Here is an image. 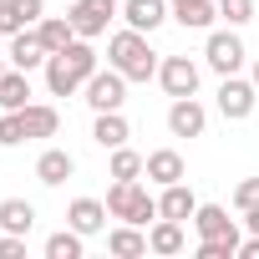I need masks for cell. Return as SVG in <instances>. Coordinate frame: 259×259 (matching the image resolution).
Returning a JSON list of instances; mask_svg holds the SVG:
<instances>
[{
	"mask_svg": "<svg viewBox=\"0 0 259 259\" xmlns=\"http://www.w3.org/2000/svg\"><path fill=\"white\" fill-rule=\"evenodd\" d=\"M71 173H76V158H71L66 148H46V153L36 158V178H41L46 188H61Z\"/></svg>",
	"mask_w": 259,
	"mask_h": 259,
	"instance_id": "cell-16",
	"label": "cell"
},
{
	"mask_svg": "<svg viewBox=\"0 0 259 259\" xmlns=\"http://www.w3.org/2000/svg\"><path fill=\"white\" fill-rule=\"evenodd\" d=\"M41 41H46V51L56 56V51H66L71 41H76V26H71V16H41Z\"/></svg>",
	"mask_w": 259,
	"mask_h": 259,
	"instance_id": "cell-23",
	"label": "cell"
},
{
	"mask_svg": "<svg viewBox=\"0 0 259 259\" xmlns=\"http://www.w3.org/2000/svg\"><path fill=\"white\" fill-rule=\"evenodd\" d=\"M254 102H259V87H254V81H244L239 71L219 81V112H224L229 122H244V117L254 112Z\"/></svg>",
	"mask_w": 259,
	"mask_h": 259,
	"instance_id": "cell-6",
	"label": "cell"
},
{
	"mask_svg": "<svg viewBox=\"0 0 259 259\" xmlns=\"http://www.w3.org/2000/svg\"><path fill=\"white\" fill-rule=\"evenodd\" d=\"M107 213L122 219V224H143V229H148V219H158V198H153L138 178H112V188H107Z\"/></svg>",
	"mask_w": 259,
	"mask_h": 259,
	"instance_id": "cell-2",
	"label": "cell"
},
{
	"mask_svg": "<svg viewBox=\"0 0 259 259\" xmlns=\"http://www.w3.org/2000/svg\"><path fill=\"white\" fill-rule=\"evenodd\" d=\"M173 21H178L183 31H213L219 0H173Z\"/></svg>",
	"mask_w": 259,
	"mask_h": 259,
	"instance_id": "cell-15",
	"label": "cell"
},
{
	"mask_svg": "<svg viewBox=\"0 0 259 259\" xmlns=\"http://www.w3.org/2000/svg\"><path fill=\"white\" fill-rule=\"evenodd\" d=\"M198 259H239V239H198Z\"/></svg>",
	"mask_w": 259,
	"mask_h": 259,
	"instance_id": "cell-29",
	"label": "cell"
},
{
	"mask_svg": "<svg viewBox=\"0 0 259 259\" xmlns=\"http://www.w3.org/2000/svg\"><path fill=\"white\" fill-rule=\"evenodd\" d=\"M41 16H46V0H6V21H0V31H6V36L31 31V26H41Z\"/></svg>",
	"mask_w": 259,
	"mask_h": 259,
	"instance_id": "cell-18",
	"label": "cell"
},
{
	"mask_svg": "<svg viewBox=\"0 0 259 259\" xmlns=\"http://www.w3.org/2000/svg\"><path fill=\"white\" fill-rule=\"evenodd\" d=\"M127 138H133V133H127V117H122V112H97V122H92V143H97V148L112 153V148H122Z\"/></svg>",
	"mask_w": 259,
	"mask_h": 259,
	"instance_id": "cell-19",
	"label": "cell"
},
{
	"mask_svg": "<svg viewBox=\"0 0 259 259\" xmlns=\"http://www.w3.org/2000/svg\"><path fill=\"white\" fill-rule=\"evenodd\" d=\"M21 143H26L21 112H0V148H21Z\"/></svg>",
	"mask_w": 259,
	"mask_h": 259,
	"instance_id": "cell-28",
	"label": "cell"
},
{
	"mask_svg": "<svg viewBox=\"0 0 259 259\" xmlns=\"http://www.w3.org/2000/svg\"><path fill=\"white\" fill-rule=\"evenodd\" d=\"M249 81H254V87H259V61H254V76H249Z\"/></svg>",
	"mask_w": 259,
	"mask_h": 259,
	"instance_id": "cell-35",
	"label": "cell"
},
{
	"mask_svg": "<svg viewBox=\"0 0 259 259\" xmlns=\"http://www.w3.org/2000/svg\"><path fill=\"white\" fill-rule=\"evenodd\" d=\"M0 21H6V0H0Z\"/></svg>",
	"mask_w": 259,
	"mask_h": 259,
	"instance_id": "cell-36",
	"label": "cell"
},
{
	"mask_svg": "<svg viewBox=\"0 0 259 259\" xmlns=\"http://www.w3.org/2000/svg\"><path fill=\"white\" fill-rule=\"evenodd\" d=\"M0 229H6V234H31V229H36V203H26V198H0Z\"/></svg>",
	"mask_w": 259,
	"mask_h": 259,
	"instance_id": "cell-22",
	"label": "cell"
},
{
	"mask_svg": "<svg viewBox=\"0 0 259 259\" xmlns=\"http://www.w3.org/2000/svg\"><path fill=\"white\" fill-rule=\"evenodd\" d=\"M107 66H117L127 81H153L158 76V51L148 46V31H117L107 41Z\"/></svg>",
	"mask_w": 259,
	"mask_h": 259,
	"instance_id": "cell-1",
	"label": "cell"
},
{
	"mask_svg": "<svg viewBox=\"0 0 259 259\" xmlns=\"http://www.w3.org/2000/svg\"><path fill=\"white\" fill-rule=\"evenodd\" d=\"M168 11H173L168 0H122V21L133 26V31H148V36L168 21Z\"/></svg>",
	"mask_w": 259,
	"mask_h": 259,
	"instance_id": "cell-10",
	"label": "cell"
},
{
	"mask_svg": "<svg viewBox=\"0 0 259 259\" xmlns=\"http://www.w3.org/2000/svg\"><path fill=\"white\" fill-rule=\"evenodd\" d=\"M239 259H259V234H249V239H239Z\"/></svg>",
	"mask_w": 259,
	"mask_h": 259,
	"instance_id": "cell-32",
	"label": "cell"
},
{
	"mask_svg": "<svg viewBox=\"0 0 259 259\" xmlns=\"http://www.w3.org/2000/svg\"><path fill=\"white\" fill-rule=\"evenodd\" d=\"M107 203L102 198H71V208H66V224L76 229V234H102L107 229Z\"/></svg>",
	"mask_w": 259,
	"mask_h": 259,
	"instance_id": "cell-14",
	"label": "cell"
},
{
	"mask_svg": "<svg viewBox=\"0 0 259 259\" xmlns=\"http://www.w3.org/2000/svg\"><path fill=\"white\" fill-rule=\"evenodd\" d=\"M203 61H208L219 76H234V71L244 66V41H239V31H234V26H229V31H208Z\"/></svg>",
	"mask_w": 259,
	"mask_h": 259,
	"instance_id": "cell-5",
	"label": "cell"
},
{
	"mask_svg": "<svg viewBox=\"0 0 259 259\" xmlns=\"http://www.w3.org/2000/svg\"><path fill=\"white\" fill-rule=\"evenodd\" d=\"M244 229H249V234H259V208H244Z\"/></svg>",
	"mask_w": 259,
	"mask_h": 259,
	"instance_id": "cell-33",
	"label": "cell"
},
{
	"mask_svg": "<svg viewBox=\"0 0 259 259\" xmlns=\"http://www.w3.org/2000/svg\"><path fill=\"white\" fill-rule=\"evenodd\" d=\"M143 163H148L143 153H133V148L122 143V148H112V163H107V173H112V178H143Z\"/></svg>",
	"mask_w": 259,
	"mask_h": 259,
	"instance_id": "cell-26",
	"label": "cell"
},
{
	"mask_svg": "<svg viewBox=\"0 0 259 259\" xmlns=\"http://www.w3.org/2000/svg\"><path fill=\"white\" fill-rule=\"evenodd\" d=\"M31 102V71L11 66L6 76H0V112H21Z\"/></svg>",
	"mask_w": 259,
	"mask_h": 259,
	"instance_id": "cell-21",
	"label": "cell"
},
{
	"mask_svg": "<svg viewBox=\"0 0 259 259\" xmlns=\"http://www.w3.org/2000/svg\"><path fill=\"white\" fill-rule=\"evenodd\" d=\"M219 21H229V26H249V21H254V0H219Z\"/></svg>",
	"mask_w": 259,
	"mask_h": 259,
	"instance_id": "cell-27",
	"label": "cell"
},
{
	"mask_svg": "<svg viewBox=\"0 0 259 259\" xmlns=\"http://www.w3.org/2000/svg\"><path fill=\"white\" fill-rule=\"evenodd\" d=\"M6 61H11V56H6V51H0V76H6V71H11V66H6Z\"/></svg>",
	"mask_w": 259,
	"mask_h": 259,
	"instance_id": "cell-34",
	"label": "cell"
},
{
	"mask_svg": "<svg viewBox=\"0 0 259 259\" xmlns=\"http://www.w3.org/2000/svg\"><path fill=\"white\" fill-rule=\"evenodd\" d=\"M148 249L153 254H183V224L178 219H158L148 229Z\"/></svg>",
	"mask_w": 259,
	"mask_h": 259,
	"instance_id": "cell-24",
	"label": "cell"
},
{
	"mask_svg": "<svg viewBox=\"0 0 259 259\" xmlns=\"http://www.w3.org/2000/svg\"><path fill=\"white\" fill-rule=\"evenodd\" d=\"M234 208L244 213V208H259V178H244L239 188H234Z\"/></svg>",
	"mask_w": 259,
	"mask_h": 259,
	"instance_id": "cell-30",
	"label": "cell"
},
{
	"mask_svg": "<svg viewBox=\"0 0 259 259\" xmlns=\"http://www.w3.org/2000/svg\"><path fill=\"white\" fill-rule=\"evenodd\" d=\"M81 254H87V234H76L71 224L46 239V259H81Z\"/></svg>",
	"mask_w": 259,
	"mask_h": 259,
	"instance_id": "cell-25",
	"label": "cell"
},
{
	"mask_svg": "<svg viewBox=\"0 0 259 259\" xmlns=\"http://www.w3.org/2000/svg\"><path fill=\"white\" fill-rule=\"evenodd\" d=\"M107 249H112L117 259H138V254H148V234H143V224H117V229L107 234Z\"/></svg>",
	"mask_w": 259,
	"mask_h": 259,
	"instance_id": "cell-20",
	"label": "cell"
},
{
	"mask_svg": "<svg viewBox=\"0 0 259 259\" xmlns=\"http://www.w3.org/2000/svg\"><path fill=\"white\" fill-rule=\"evenodd\" d=\"M81 92H87V107H92V112H122V102H127V76H122L117 66H107V71L97 66Z\"/></svg>",
	"mask_w": 259,
	"mask_h": 259,
	"instance_id": "cell-3",
	"label": "cell"
},
{
	"mask_svg": "<svg viewBox=\"0 0 259 259\" xmlns=\"http://www.w3.org/2000/svg\"><path fill=\"white\" fill-rule=\"evenodd\" d=\"M158 81L168 97H198V61L188 56H163L158 61Z\"/></svg>",
	"mask_w": 259,
	"mask_h": 259,
	"instance_id": "cell-7",
	"label": "cell"
},
{
	"mask_svg": "<svg viewBox=\"0 0 259 259\" xmlns=\"http://www.w3.org/2000/svg\"><path fill=\"white\" fill-rule=\"evenodd\" d=\"M21 127H26V143L31 138H56L61 133V112L51 102H26L21 107Z\"/></svg>",
	"mask_w": 259,
	"mask_h": 259,
	"instance_id": "cell-13",
	"label": "cell"
},
{
	"mask_svg": "<svg viewBox=\"0 0 259 259\" xmlns=\"http://www.w3.org/2000/svg\"><path fill=\"white\" fill-rule=\"evenodd\" d=\"M0 259H26V234H0Z\"/></svg>",
	"mask_w": 259,
	"mask_h": 259,
	"instance_id": "cell-31",
	"label": "cell"
},
{
	"mask_svg": "<svg viewBox=\"0 0 259 259\" xmlns=\"http://www.w3.org/2000/svg\"><path fill=\"white\" fill-rule=\"evenodd\" d=\"M66 16H71L76 36L97 41V36H107V26H112V21L122 16V6H117V0H76V6H71Z\"/></svg>",
	"mask_w": 259,
	"mask_h": 259,
	"instance_id": "cell-4",
	"label": "cell"
},
{
	"mask_svg": "<svg viewBox=\"0 0 259 259\" xmlns=\"http://www.w3.org/2000/svg\"><path fill=\"white\" fill-rule=\"evenodd\" d=\"M143 173H148V183H158V188H168V183H183V153L178 148H158V153H148V163H143Z\"/></svg>",
	"mask_w": 259,
	"mask_h": 259,
	"instance_id": "cell-11",
	"label": "cell"
},
{
	"mask_svg": "<svg viewBox=\"0 0 259 259\" xmlns=\"http://www.w3.org/2000/svg\"><path fill=\"white\" fill-rule=\"evenodd\" d=\"M198 213V198H193V188L188 183H168L163 188V198H158V219H193Z\"/></svg>",
	"mask_w": 259,
	"mask_h": 259,
	"instance_id": "cell-17",
	"label": "cell"
},
{
	"mask_svg": "<svg viewBox=\"0 0 259 259\" xmlns=\"http://www.w3.org/2000/svg\"><path fill=\"white\" fill-rule=\"evenodd\" d=\"M6 56H11V66H21V71H36V66H46V61H51V51H46L41 31H16Z\"/></svg>",
	"mask_w": 259,
	"mask_h": 259,
	"instance_id": "cell-9",
	"label": "cell"
},
{
	"mask_svg": "<svg viewBox=\"0 0 259 259\" xmlns=\"http://www.w3.org/2000/svg\"><path fill=\"white\" fill-rule=\"evenodd\" d=\"M203 127H208V112L198 97H173L168 107V133L173 138H203Z\"/></svg>",
	"mask_w": 259,
	"mask_h": 259,
	"instance_id": "cell-8",
	"label": "cell"
},
{
	"mask_svg": "<svg viewBox=\"0 0 259 259\" xmlns=\"http://www.w3.org/2000/svg\"><path fill=\"white\" fill-rule=\"evenodd\" d=\"M193 229H198V239H244L239 224L229 219V208H219V203H198Z\"/></svg>",
	"mask_w": 259,
	"mask_h": 259,
	"instance_id": "cell-12",
	"label": "cell"
}]
</instances>
